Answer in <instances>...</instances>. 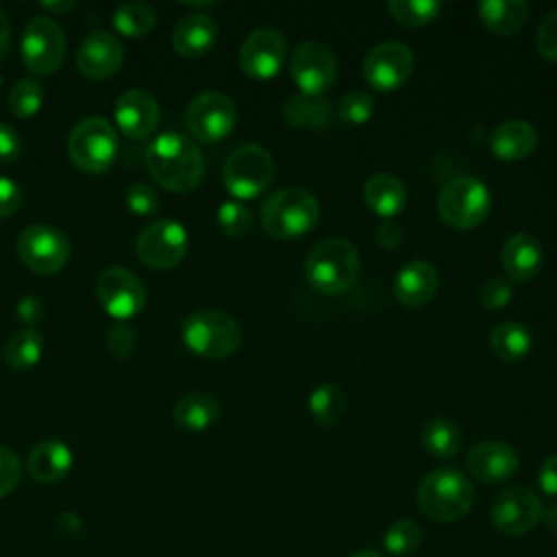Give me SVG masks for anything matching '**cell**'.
Masks as SVG:
<instances>
[{"instance_id":"1","label":"cell","mask_w":557,"mask_h":557,"mask_svg":"<svg viewBox=\"0 0 557 557\" xmlns=\"http://www.w3.org/2000/svg\"><path fill=\"white\" fill-rule=\"evenodd\" d=\"M148 174L168 191L187 194L198 187L205 174V159L196 141L170 131L152 139L144 154Z\"/></svg>"},{"instance_id":"2","label":"cell","mask_w":557,"mask_h":557,"mask_svg":"<svg viewBox=\"0 0 557 557\" xmlns=\"http://www.w3.org/2000/svg\"><path fill=\"white\" fill-rule=\"evenodd\" d=\"M361 270L357 246L346 237H326L315 244L305 259L307 283L324 296H339L348 292Z\"/></svg>"},{"instance_id":"3","label":"cell","mask_w":557,"mask_h":557,"mask_svg":"<svg viewBox=\"0 0 557 557\" xmlns=\"http://www.w3.org/2000/svg\"><path fill=\"white\" fill-rule=\"evenodd\" d=\"M416 500L420 511L433 522H457L472 509L474 485L457 468H435L420 481Z\"/></svg>"},{"instance_id":"4","label":"cell","mask_w":557,"mask_h":557,"mask_svg":"<svg viewBox=\"0 0 557 557\" xmlns=\"http://www.w3.org/2000/svg\"><path fill=\"white\" fill-rule=\"evenodd\" d=\"M320 220L318 198L302 187H283L261 205V226L274 239H296Z\"/></svg>"},{"instance_id":"5","label":"cell","mask_w":557,"mask_h":557,"mask_svg":"<svg viewBox=\"0 0 557 557\" xmlns=\"http://www.w3.org/2000/svg\"><path fill=\"white\" fill-rule=\"evenodd\" d=\"M181 337L187 350L202 359H224L242 344L239 322L220 309H200L183 320Z\"/></svg>"},{"instance_id":"6","label":"cell","mask_w":557,"mask_h":557,"mask_svg":"<svg viewBox=\"0 0 557 557\" xmlns=\"http://www.w3.org/2000/svg\"><path fill=\"white\" fill-rule=\"evenodd\" d=\"M492 211V194L487 185L474 176H453L437 194L440 218L459 231L476 228L487 220Z\"/></svg>"},{"instance_id":"7","label":"cell","mask_w":557,"mask_h":557,"mask_svg":"<svg viewBox=\"0 0 557 557\" xmlns=\"http://www.w3.org/2000/svg\"><path fill=\"white\" fill-rule=\"evenodd\" d=\"M120 152L117 131L104 117L91 115L76 122L67 137V154L72 163L87 174L107 172Z\"/></svg>"},{"instance_id":"8","label":"cell","mask_w":557,"mask_h":557,"mask_svg":"<svg viewBox=\"0 0 557 557\" xmlns=\"http://www.w3.org/2000/svg\"><path fill=\"white\" fill-rule=\"evenodd\" d=\"M274 178L272 154L257 146H237L224 163V185L235 196V200H252L261 196Z\"/></svg>"},{"instance_id":"9","label":"cell","mask_w":557,"mask_h":557,"mask_svg":"<svg viewBox=\"0 0 557 557\" xmlns=\"http://www.w3.org/2000/svg\"><path fill=\"white\" fill-rule=\"evenodd\" d=\"M22 61L37 76L54 74L65 59L63 28L50 15L33 17L22 33Z\"/></svg>"},{"instance_id":"10","label":"cell","mask_w":557,"mask_h":557,"mask_svg":"<svg viewBox=\"0 0 557 557\" xmlns=\"http://www.w3.org/2000/svg\"><path fill=\"white\" fill-rule=\"evenodd\" d=\"M17 257L35 274L59 272L72 252V244L57 226L30 224L17 237Z\"/></svg>"},{"instance_id":"11","label":"cell","mask_w":557,"mask_h":557,"mask_svg":"<svg viewBox=\"0 0 557 557\" xmlns=\"http://www.w3.org/2000/svg\"><path fill=\"white\" fill-rule=\"evenodd\" d=\"M189 248V235L176 220H154L137 235V257L152 270L176 268Z\"/></svg>"},{"instance_id":"12","label":"cell","mask_w":557,"mask_h":557,"mask_svg":"<svg viewBox=\"0 0 557 557\" xmlns=\"http://www.w3.org/2000/svg\"><path fill=\"white\" fill-rule=\"evenodd\" d=\"M287 70L300 94L322 96L335 85L337 59L329 46L320 41H302L289 52Z\"/></svg>"},{"instance_id":"13","label":"cell","mask_w":557,"mask_h":557,"mask_svg":"<svg viewBox=\"0 0 557 557\" xmlns=\"http://www.w3.org/2000/svg\"><path fill=\"white\" fill-rule=\"evenodd\" d=\"M237 122L235 102L222 91L198 94L185 111V124L189 133L205 144L222 141L231 135Z\"/></svg>"},{"instance_id":"14","label":"cell","mask_w":557,"mask_h":557,"mask_svg":"<svg viewBox=\"0 0 557 557\" xmlns=\"http://www.w3.org/2000/svg\"><path fill=\"white\" fill-rule=\"evenodd\" d=\"M96 294L102 309L115 318V322H126L141 313L146 305V287L141 278L122 265L107 268L96 283Z\"/></svg>"},{"instance_id":"15","label":"cell","mask_w":557,"mask_h":557,"mask_svg":"<svg viewBox=\"0 0 557 557\" xmlns=\"http://www.w3.org/2000/svg\"><path fill=\"white\" fill-rule=\"evenodd\" d=\"M542 500L529 487H509L503 490L490 509L492 527L509 537H520L531 533L542 522Z\"/></svg>"},{"instance_id":"16","label":"cell","mask_w":557,"mask_h":557,"mask_svg":"<svg viewBox=\"0 0 557 557\" xmlns=\"http://www.w3.org/2000/svg\"><path fill=\"white\" fill-rule=\"evenodd\" d=\"M413 52L400 41H383L368 50L361 74L370 87L376 91H396L400 89L413 72Z\"/></svg>"},{"instance_id":"17","label":"cell","mask_w":557,"mask_h":557,"mask_svg":"<svg viewBox=\"0 0 557 557\" xmlns=\"http://www.w3.org/2000/svg\"><path fill=\"white\" fill-rule=\"evenodd\" d=\"M287 61V39L274 26L255 28L239 48V67L255 81L274 78Z\"/></svg>"},{"instance_id":"18","label":"cell","mask_w":557,"mask_h":557,"mask_svg":"<svg viewBox=\"0 0 557 557\" xmlns=\"http://www.w3.org/2000/svg\"><path fill=\"white\" fill-rule=\"evenodd\" d=\"M466 468L479 483H505L518 472L520 457L511 444L500 440H485L468 450Z\"/></svg>"},{"instance_id":"19","label":"cell","mask_w":557,"mask_h":557,"mask_svg":"<svg viewBox=\"0 0 557 557\" xmlns=\"http://www.w3.org/2000/svg\"><path fill=\"white\" fill-rule=\"evenodd\" d=\"M124 63L122 41L104 30H96L83 39L76 52V67L91 81H104L120 72Z\"/></svg>"},{"instance_id":"20","label":"cell","mask_w":557,"mask_h":557,"mask_svg":"<svg viewBox=\"0 0 557 557\" xmlns=\"http://www.w3.org/2000/svg\"><path fill=\"white\" fill-rule=\"evenodd\" d=\"M113 115L122 135L128 139H146L159 124V104L146 89L133 87L117 96Z\"/></svg>"},{"instance_id":"21","label":"cell","mask_w":557,"mask_h":557,"mask_svg":"<svg viewBox=\"0 0 557 557\" xmlns=\"http://www.w3.org/2000/svg\"><path fill=\"white\" fill-rule=\"evenodd\" d=\"M437 270L426 259H413L405 263L394 276V296L400 305L409 309H420L429 305L437 294Z\"/></svg>"},{"instance_id":"22","label":"cell","mask_w":557,"mask_h":557,"mask_svg":"<svg viewBox=\"0 0 557 557\" xmlns=\"http://www.w3.org/2000/svg\"><path fill=\"white\" fill-rule=\"evenodd\" d=\"M500 263L505 270V278L513 283H529L531 278H535L544 263V248L535 235L513 233L503 244Z\"/></svg>"},{"instance_id":"23","label":"cell","mask_w":557,"mask_h":557,"mask_svg":"<svg viewBox=\"0 0 557 557\" xmlns=\"http://www.w3.org/2000/svg\"><path fill=\"white\" fill-rule=\"evenodd\" d=\"M537 131L527 120H507L498 124L490 135V150L496 159L513 163L531 157L537 148Z\"/></svg>"},{"instance_id":"24","label":"cell","mask_w":557,"mask_h":557,"mask_svg":"<svg viewBox=\"0 0 557 557\" xmlns=\"http://www.w3.org/2000/svg\"><path fill=\"white\" fill-rule=\"evenodd\" d=\"M218 39V24L207 13H189L178 20L172 30V48L176 54L198 59L207 54Z\"/></svg>"},{"instance_id":"25","label":"cell","mask_w":557,"mask_h":557,"mask_svg":"<svg viewBox=\"0 0 557 557\" xmlns=\"http://www.w3.org/2000/svg\"><path fill=\"white\" fill-rule=\"evenodd\" d=\"M363 202L374 215L392 220L407 207V187L396 174L376 172L363 183Z\"/></svg>"},{"instance_id":"26","label":"cell","mask_w":557,"mask_h":557,"mask_svg":"<svg viewBox=\"0 0 557 557\" xmlns=\"http://www.w3.org/2000/svg\"><path fill=\"white\" fill-rule=\"evenodd\" d=\"M72 463H74V457L70 446L59 440H46L35 444L26 459L28 474L44 485L61 481L72 470Z\"/></svg>"},{"instance_id":"27","label":"cell","mask_w":557,"mask_h":557,"mask_svg":"<svg viewBox=\"0 0 557 557\" xmlns=\"http://www.w3.org/2000/svg\"><path fill=\"white\" fill-rule=\"evenodd\" d=\"M283 117L287 124L307 131H322L333 124L335 109L333 102L324 96L294 94L283 104Z\"/></svg>"},{"instance_id":"28","label":"cell","mask_w":557,"mask_h":557,"mask_svg":"<svg viewBox=\"0 0 557 557\" xmlns=\"http://www.w3.org/2000/svg\"><path fill=\"white\" fill-rule=\"evenodd\" d=\"M220 403L213 394L207 392H189L176 400L172 407V418L174 422L191 433L207 431L220 420Z\"/></svg>"},{"instance_id":"29","label":"cell","mask_w":557,"mask_h":557,"mask_svg":"<svg viewBox=\"0 0 557 557\" xmlns=\"http://www.w3.org/2000/svg\"><path fill=\"white\" fill-rule=\"evenodd\" d=\"M476 15L490 33L509 37L527 24L529 4L524 0H483L476 4Z\"/></svg>"},{"instance_id":"30","label":"cell","mask_w":557,"mask_h":557,"mask_svg":"<svg viewBox=\"0 0 557 557\" xmlns=\"http://www.w3.org/2000/svg\"><path fill=\"white\" fill-rule=\"evenodd\" d=\"M490 348L498 359L513 363L531 352L533 335L520 322H500L490 333Z\"/></svg>"},{"instance_id":"31","label":"cell","mask_w":557,"mask_h":557,"mask_svg":"<svg viewBox=\"0 0 557 557\" xmlns=\"http://www.w3.org/2000/svg\"><path fill=\"white\" fill-rule=\"evenodd\" d=\"M422 446L437 459H453L461 448V429L446 416H435L422 426Z\"/></svg>"},{"instance_id":"32","label":"cell","mask_w":557,"mask_h":557,"mask_svg":"<svg viewBox=\"0 0 557 557\" xmlns=\"http://www.w3.org/2000/svg\"><path fill=\"white\" fill-rule=\"evenodd\" d=\"M309 413L320 426H335L346 413V394L335 383H320L307 400Z\"/></svg>"},{"instance_id":"33","label":"cell","mask_w":557,"mask_h":557,"mask_svg":"<svg viewBox=\"0 0 557 557\" xmlns=\"http://www.w3.org/2000/svg\"><path fill=\"white\" fill-rule=\"evenodd\" d=\"M44 355V337L37 329H22L13 333L4 346V361L13 370H30Z\"/></svg>"},{"instance_id":"34","label":"cell","mask_w":557,"mask_h":557,"mask_svg":"<svg viewBox=\"0 0 557 557\" xmlns=\"http://www.w3.org/2000/svg\"><path fill=\"white\" fill-rule=\"evenodd\" d=\"M113 28L126 37H146L154 24L157 13L146 2H124L113 11Z\"/></svg>"},{"instance_id":"35","label":"cell","mask_w":557,"mask_h":557,"mask_svg":"<svg viewBox=\"0 0 557 557\" xmlns=\"http://www.w3.org/2000/svg\"><path fill=\"white\" fill-rule=\"evenodd\" d=\"M442 4L435 0H389L387 13L405 28H422L440 15Z\"/></svg>"},{"instance_id":"36","label":"cell","mask_w":557,"mask_h":557,"mask_svg":"<svg viewBox=\"0 0 557 557\" xmlns=\"http://www.w3.org/2000/svg\"><path fill=\"white\" fill-rule=\"evenodd\" d=\"M422 544V529L413 520H396L383 535V548L392 557H409Z\"/></svg>"},{"instance_id":"37","label":"cell","mask_w":557,"mask_h":557,"mask_svg":"<svg viewBox=\"0 0 557 557\" xmlns=\"http://www.w3.org/2000/svg\"><path fill=\"white\" fill-rule=\"evenodd\" d=\"M7 102L15 117H33L44 104V87L35 78H22L11 87Z\"/></svg>"},{"instance_id":"38","label":"cell","mask_w":557,"mask_h":557,"mask_svg":"<svg viewBox=\"0 0 557 557\" xmlns=\"http://www.w3.org/2000/svg\"><path fill=\"white\" fill-rule=\"evenodd\" d=\"M374 109H376V102L368 91L352 89L339 98L335 115L348 126H361L370 122V117L374 115Z\"/></svg>"},{"instance_id":"39","label":"cell","mask_w":557,"mask_h":557,"mask_svg":"<svg viewBox=\"0 0 557 557\" xmlns=\"http://www.w3.org/2000/svg\"><path fill=\"white\" fill-rule=\"evenodd\" d=\"M218 226L228 237H244L252 228V213L239 200H224L215 213Z\"/></svg>"},{"instance_id":"40","label":"cell","mask_w":557,"mask_h":557,"mask_svg":"<svg viewBox=\"0 0 557 557\" xmlns=\"http://www.w3.org/2000/svg\"><path fill=\"white\" fill-rule=\"evenodd\" d=\"M476 296L485 309L496 311V309H503L509 305V300L513 296V285L505 276H490L481 283Z\"/></svg>"},{"instance_id":"41","label":"cell","mask_w":557,"mask_h":557,"mask_svg":"<svg viewBox=\"0 0 557 557\" xmlns=\"http://www.w3.org/2000/svg\"><path fill=\"white\" fill-rule=\"evenodd\" d=\"M535 48L542 59L557 63V9L548 11L535 33Z\"/></svg>"},{"instance_id":"42","label":"cell","mask_w":557,"mask_h":557,"mask_svg":"<svg viewBox=\"0 0 557 557\" xmlns=\"http://www.w3.org/2000/svg\"><path fill=\"white\" fill-rule=\"evenodd\" d=\"M126 207L135 215H152L159 209L157 189L148 183H133L126 189Z\"/></svg>"},{"instance_id":"43","label":"cell","mask_w":557,"mask_h":557,"mask_svg":"<svg viewBox=\"0 0 557 557\" xmlns=\"http://www.w3.org/2000/svg\"><path fill=\"white\" fill-rule=\"evenodd\" d=\"M135 331L126 322H115L104 337L107 348L113 357H128L135 348Z\"/></svg>"},{"instance_id":"44","label":"cell","mask_w":557,"mask_h":557,"mask_svg":"<svg viewBox=\"0 0 557 557\" xmlns=\"http://www.w3.org/2000/svg\"><path fill=\"white\" fill-rule=\"evenodd\" d=\"M20 476H22V470H20L17 455L7 446H0V498L11 494L17 487Z\"/></svg>"},{"instance_id":"45","label":"cell","mask_w":557,"mask_h":557,"mask_svg":"<svg viewBox=\"0 0 557 557\" xmlns=\"http://www.w3.org/2000/svg\"><path fill=\"white\" fill-rule=\"evenodd\" d=\"M20 152H22L20 133L11 124L0 122V163L4 165L15 163L20 159Z\"/></svg>"},{"instance_id":"46","label":"cell","mask_w":557,"mask_h":557,"mask_svg":"<svg viewBox=\"0 0 557 557\" xmlns=\"http://www.w3.org/2000/svg\"><path fill=\"white\" fill-rule=\"evenodd\" d=\"M22 205V187L7 176H0V218L13 215Z\"/></svg>"},{"instance_id":"47","label":"cell","mask_w":557,"mask_h":557,"mask_svg":"<svg viewBox=\"0 0 557 557\" xmlns=\"http://www.w3.org/2000/svg\"><path fill=\"white\" fill-rule=\"evenodd\" d=\"M15 315L24 322V329H35L44 318V302L37 296H24L15 305Z\"/></svg>"},{"instance_id":"48","label":"cell","mask_w":557,"mask_h":557,"mask_svg":"<svg viewBox=\"0 0 557 557\" xmlns=\"http://www.w3.org/2000/svg\"><path fill=\"white\" fill-rule=\"evenodd\" d=\"M537 485L546 496H557V453L542 461L537 470Z\"/></svg>"},{"instance_id":"49","label":"cell","mask_w":557,"mask_h":557,"mask_svg":"<svg viewBox=\"0 0 557 557\" xmlns=\"http://www.w3.org/2000/svg\"><path fill=\"white\" fill-rule=\"evenodd\" d=\"M374 239H376V244H379L381 248L394 250V248H398V244L403 242V228H400V224L394 222V220H383V222L376 226V231H374Z\"/></svg>"},{"instance_id":"50","label":"cell","mask_w":557,"mask_h":557,"mask_svg":"<svg viewBox=\"0 0 557 557\" xmlns=\"http://www.w3.org/2000/svg\"><path fill=\"white\" fill-rule=\"evenodd\" d=\"M11 46V24L7 13L0 9V59H4V54L9 52Z\"/></svg>"},{"instance_id":"51","label":"cell","mask_w":557,"mask_h":557,"mask_svg":"<svg viewBox=\"0 0 557 557\" xmlns=\"http://www.w3.org/2000/svg\"><path fill=\"white\" fill-rule=\"evenodd\" d=\"M44 11H48V13H52V15H63V13H67V11H72L74 9V2H70V0H65V2H41L39 4ZM50 15V17H52Z\"/></svg>"},{"instance_id":"52","label":"cell","mask_w":557,"mask_h":557,"mask_svg":"<svg viewBox=\"0 0 557 557\" xmlns=\"http://www.w3.org/2000/svg\"><path fill=\"white\" fill-rule=\"evenodd\" d=\"M542 522H544V527L548 529V533L557 535V503H553L548 509H544Z\"/></svg>"},{"instance_id":"53","label":"cell","mask_w":557,"mask_h":557,"mask_svg":"<svg viewBox=\"0 0 557 557\" xmlns=\"http://www.w3.org/2000/svg\"><path fill=\"white\" fill-rule=\"evenodd\" d=\"M350 557H383L379 550H372V548H363V550H357L352 553Z\"/></svg>"},{"instance_id":"54","label":"cell","mask_w":557,"mask_h":557,"mask_svg":"<svg viewBox=\"0 0 557 557\" xmlns=\"http://www.w3.org/2000/svg\"><path fill=\"white\" fill-rule=\"evenodd\" d=\"M0 85H2V76H0Z\"/></svg>"}]
</instances>
